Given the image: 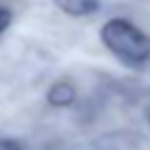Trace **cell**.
Returning a JSON list of instances; mask_svg holds the SVG:
<instances>
[{"mask_svg":"<svg viewBox=\"0 0 150 150\" xmlns=\"http://www.w3.org/2000/svg\"><path fill=\"white\" fill-rule=\"evenodd\" d=\"M103 47L124 66L143 68L150 63V35L143 33L136 23L122 16H112L101 26L98 33Z\"/></svg>","mask_w":150,"mask_h":150,"instance_id":"obj_1","label":"cell"},{"mask_svg":"<svg viewBox=\"0 0 150 150\" xmlns=\"http://www.w3.org/2000/svg\"><path fill=\"white\" fill-rule=\"evenodd\" d=\"M75 98H77V89L68 80H59L47 89V103L52 108H68L75 103Z\"/></svg>","mask_w":150,"mask_h":150,"instance_id":"obj_2","label":"cell"},{"mask_svg":"<svg viewBox=\"0 0 150 150\" xmlns=\"http://www.w3.org/2000/svg\"><path fill=\"white\" fill-rule=\"evenodd\" d=\"M54 5L68 16H89L98 12L101 0H54Z\"/></svg>","mask_w":150,"mask_h":150,"instance_id":"obj_3","label":"cell"},{"mask_svg":"<svg viewBox=\"0 0 150 150\" xmlns=\"http://www.w3.org/2000/svg\"><path fill=\"white\" fill-rule=\"evenodd\" d=\"M9 23H12V12L0 5V33H5L9 28Z\"/></svg>","mask_w":150,"mask_h":150,"instance_id":"obj_4","label":"cell"},{"mask_svg":"<svg viewBox=\"0 0 150 150\" xmlns=\"http://www.w3.org/2000/svg\"><path fill=\"white\" fill-rule=\"evenodd\" d=\"M0 150H23V148L14 138H0Z\"/></svg>","mask_w":150,"mask_h":150,"instance_id":"obj_5","label":"cell"},{"mask_svg":"<svg viewBox=\"0 0 150 150\" xmlns=\"http://www.w3.org/2000/svg\"><path fill=\"white\" fill-rule=\"evenodd\" d=\"M148 124H150V112H148Z\"/></svg>","mask_w":150,"mask_h":150,"instance_id":"obj_6","label":"cell"}]
</instances>
